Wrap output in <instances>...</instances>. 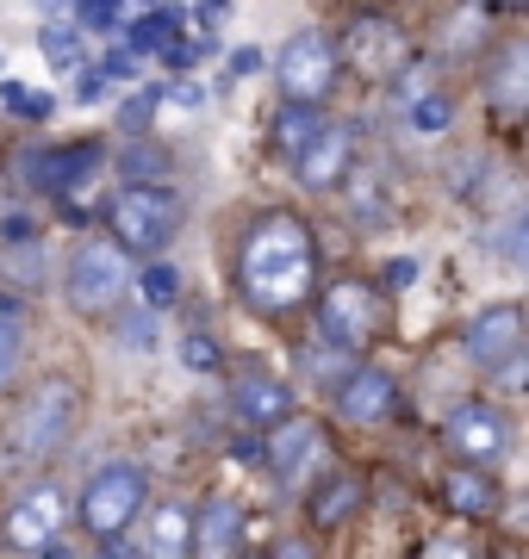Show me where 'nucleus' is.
<instances>
[{
    "label": "nucleus",
    "mask_w": 529,
    "mask_h": 559,
    "mask_svg": "<svg viewBox=\"0 0 529 559\" xmlns=\"http://www.w3.org/2000/svg\"><path fill=\"white\" fill-rule=\"evenodd\" d=\"M318 286V242L299 212H262L237 242V293L249 311L286 318L299 311Z\"/></svg>",
    "instance_id": "1"
},
{
    "label": "nucleus",
    "mask_w": 529,
    "mask_h": 559,
    "mask_svg": "<svg viewBox=\"0 0 529 559\" xmlns=\"http://www.w3.org/2000/svg\"><path fill=\"white\" fill-rule=\"evenodd\" d=\"M75 423H82V385L69 380V373H44L32 385V399L20 404L13 429H7V454L20 460V466H44V460H57L69 448Z\"/></svg>",
    "instance_id": "2"
},
{
    "label": "nucleus",
    "mask_w": 529,
    "mask_h": 559,
    "mask_svg": "<svg viewBox=\"0 0 529 559\" xmlns=\"http://www.w3.org/2000/svg\"><path fill=\"white\" fill-rule=\"evenodd\" d=\"M106 230L125 255H163L181 237V200L163 180H125L106 205Z\"/></svg>",
    "instance_id": "3"
},
{
    "label": "nucleus",
    "mask_w": 529,
    "mask_h": 559,
    "mask_svg": "<svg viewBox=\"0 0 529 559\" xmlns=\"http://www.w3.org/2000/svg\"><path fill=\"white\" fill-rule=\"evenodd\" d=\"M143 503H150V473L138 460H106L101 473L82 485V498H75V528L87 540L125 535L143 516Z\"/></svg>",
    "instance_id": "4"
},
{
    "label": "nucleus",
    "mask_w": 529,
    "mask_h": 559,
    "mask_svg": "<svg viewBox=\"0 0 529 559\" xmlns=\"http://www.w3.org/2000/svg\"><path fill=\"white\" fill-rule=\"evenodd\" d=\"M62 286H69V305H75L82 318H106V311L131 293V255H125L113 237H87V242H75Z\"/></svg>",
    "instance_id": "5"
},
{
    "label": "nucleus",
    "mask_w": 529,
    "mask_h": 559,
    "mask_svg": "<svg viewBox=\"0 0 529 559\" xmlns=\"http://www.w3.org/2000/svg\"><path fill=\"white\" fill-rule=\"evenodd\" d=\"M337 75H343V50L330 32H293L274 57V81H281V100H311L325 106L337 94Z\"/></svg>",
    "instance_id": "6"
},
{
    "label": "nucleus",
    "mask_w": 529,
    "mask_h": 559,
    "mask_svg": "<svg viewBox=\"0 0 529 559\" xmlns=\"http://www.w3.org/2000/svg\"><path fill=\"white\" fill-rule=\"evenodd\" d=\"M101 162H106V143H101V138H82V143H38V150H20L13 175H20V187H32V193H57V200H62V193L87 187Z\"/></svg>",
    "instance_id": "7"
},
{
    "label": "nucleus",
    "mask_w": 529,
    "mask_h": 559,
    "mask_svg": "<svg viewBox=\"0 0 529 559\" xmlns=\"http://www.w3.org/2000/svg\"><path fill=\"white\" fill-rule=\"evenodd\" d=\"M387 330V305L367 280H337L325 299H318V336L337 342V348H355L362 355L367 342Z\"/></svg>",
    "instance_id": "8"
},
{
    "label": "nucleus",
    "mask_w": 529,
    "mask_h": 559,
    "mask_svg": "<svg viewBox=\"0 0 529 559\" xmlns=\"http://www.w3.org/2000/svg\"><path fill=\"white\" fill-rule=\"evenodd\" d=\"M443 441H448V454L461 460V466H498V460L510 454V417L486 399H468L455 417H448Z\"/></svg>",
    "instance_id": "9"
},
{
    "label": "nucleus",
    "mask_w": 529,
    "mask_h": 559,
    "mask_svg": "<svg viewBox=\"0 0 529 559\" xmlns=\"http://www.w3.org/2000/svg\"><path fill=\"white\" fill-rule=\"evenodd\" d=\"M337 50H343V62H355V69H362V75H374V81L399 75V69L411 62V44H405V32H399L392 20H374V13L349 25Z\"/></svg>",
    "instance_id": "10"
},
{
    "label": "nucleus",
    "mask_w": 529,
    "mask_h": 559,
    "mask_svg": "<svg viewBox=\"0 0 529 559\" xmlns=\"http://www.w3.org/2000/svg\"><path fill=\"white\" fill-rule=\"evenodd\" d=\"M349 162H355V131L337 119H325L318 131H311V143L293 156V175H299V187L306 193H330V187H343L349 180Z\"/></svg>",
    "instance_id": "11"
},
{
    "label": "nucleus",
    "mask_w": 529,
    "mask_h": 559,
    "mask_svg": "<svg viewBox=\"0 0 529 559\" xmlns=\"http://www.w3.org/2000/svg\"><path fill=\"white\" fill-rule=\"evenodd\" d=\"M337 411H343L355 429H380V423L399 411V380H392L387 367H349L343 380H337Z\"/></svg>",
    "instance_id": "12"
},
{
    "label": "nucleus",
    "mask_w": 529,
    "mask_h": 559,
    "mask_svg": "<svg viewBox=\"0 0 529 559\" xmlns=\"http://www.w3.org/2000/svg\"><path fill=\"white\" fill-rule=\"evenodd\" d=\"M62 516H69V503H62L57 485L44 479L32 498L13 503V516H7V547H13V554H44V547L57 540Z\"/></svg>",
    "instance_id": "13"
},
{
    "label": "nucleus",
    "mask_w": 529,
    "mask_h": 559,
    "mask_svg": "<svg viewBox=\"0 0 529 559\" xmlns=\"http://www.w3.org/2000/svg\"><path fill=\"white\" fill-rule=\"evenodd\" d=\"M318 454H325V429H318V423L293 417V411H286L281 423H268V466H274L281 485H299Z\"/></svg>",
    "instance_id": "14"
},
{
    "label": "nucleus",
    "mask_w": 529,
    "mask_h": 559,
    "mask_svg": "<svg viewBox=\"0 0 529 559\" xmlns=\"http://www.w3.org/2000/svg\"><path fill=\"white\" fill-rule=\"evenodd\" d=\"M468 355L480 360L486 373L524 355V305H486V311L468 323Z\"/></svg>",
    "instance_id": "15"
},
{
    "label": "nucleus",
    "mask_w": 529,
    "mask_h": 559,
    "mask_svg": "<svg viewBox=\"0 0 529 559\" xmlns=\"http://www.w3.org/2000/svg\"><path fill=\"white\" fill-rule=\"evenodd\" d=\"M486 100L505 112V119H517L529 106V44L524 38H510V44H498L492 50V62H486Z\"/></svg>",
    "instance_id": "16"
},
{
    "label": "nucleus",
    "mask_w": 529,
    "mask_h": 559,
    "mask_svg": "<svg viewBox=\"0 0 529 559\" xmlns=\"http://www.w3.org/2000/svg\"><path fill=\"white\" fill-rule=\"evenodd\" d=\"M231 411L249 423V429H268V423H281L293 411V385L274 380V373H244V380L231 385Z\"/></svg>",
    "instance_id": "17"
},
{
    "label": "nucleus",
    "mask_w": 529,
    "mask_h": 559,
    "mask_svg": "<svg viewBox=\"0 0 529 559\" xmlns=\"http://www.w3.org/2000/svg\"><path fill=\"white\" fill-rule=\"evenodd\" d=\"M244 547V510L231 498H212L193 516V554H205V559H224V554H237Z\"/></svg>",
    "instance_id": "18"
},
{
    "label": "nucleus",
    "mask_w": 529,
    "mask_h": 559,
    "mask_svg": "<svg viewBox=\"0 0 529 559\" xmlns=\"http://www.w3.org/2000/svg\"><path fill=\"white\" fill-rule=\"evenodd\" d=\"M443 498L455 503V516L480 522V516H492V510H498V479H492L486 466H461V473L443 485Z\"/></svg>",
    "instance_id": "19"
},
{
    "label": "nucleus",
    "mask_w": 529,
    "mask_h": 559,
    "mask_svg": "<svg viewBox=\"0 0 529 559\" xmlns=\"http://www.w3.org/2000/svg\"><path fill=\"white\" fill-rule=\"evenodd\" d=\"M143 554H156V559H181V554H193V510H187V503H163V510L150 516Z\"/></svg>",
    "instance_id": "20"
},
{
    "label": "nucleus",
    "mask_w": 529,
    "mask_h": 559,
    "mask_svg": "<svg viewBox=\"0 0 529 559\" xmlns=\"http://www.w3.org/2000/svg\"><path fill=\"white\" fill-rule=\"evenodd\" d=\"M311 522L318 528H337V522H349L355 510H362V479H349V473H325V485L311 491Z\"/></svg>",
    "instance_id": "21"
},
{
    "label": "nucleus",
    "mask_w": 529,
    "mask_h": 559,
    "mask_svg": "<svg viewBox=\"0 0 529 559\" xmlns=\"http://www.w3.org/2000/svg\"><path fill=\"white\" fill-rule=\"evenodd\" d=\"M318 124H325V112H318L311 100H286L281 112H274V150L293 162L311 143V131H318Z\"/></svg>",
    "instance_id": "22"
},
{
    "label": "nucleus",
    "mask_w": 529,
    "mask_h": 559,
    "mask_svg": "<svg viewBox=\"0 0 529 559\" xmlns=\"http://www.w3.org/2000/svg\"><path fill=\"white\" fill-rule=\"evenodd\" d=\"M20 360H25V305L0 293V392L20 380Z\"/></svg>",
    "instance_id": "23"
},
{
    "label": "nucleus",
    "mask_w": 529,
    "mask_h": 559,
    "mask_svg": "<svg viewBox=\"0 0 529 559\" xmlns=\"http://www.w3.org/2000/svg\"><path fill=\"white\" fill-rule=\"evenodd\" d=\"M0 280L7 286H20V293H38L44 286V242L38 237H20L0 249Z\"/></svg>",
    "instance_id": "24"
},
{
    "label": "nucleus",
    "mask_w": 529,
    "mask_h": 559,
    "mask_svg": "<svg viewBox=\"0 0 529 559\" xmlns=\"http://www.w3.org/2000/svg\"><path fill=\"white\" fill-rule=\"evenodd\" d=\"M119 175L125 180H168V150L150 143V131H131L119 150Z\"/></svg>",
    "instance_id": "25"
},
{
    "label": "nucleus",
    "mask_w": 529,
    "mask_h": 559,
    "mask_svg": "<svg viewBox=\"0 0 529 559\" xmlns=\"http://www.w3.org/2000/svg\"><path fill=\"white\" fill-rule=\"evenodd\" d=\"M38 50H44V62H50V69H82V62H87V32H82V25L50 20L38 32Z\"/></svg>",
    "instance_id": "26"
},
{
    "label": "nucleus",
    "mask_w": 529,
    "mask_h": 559,
    "mask_svg": "<svg viewBox=\"0 0 529 559\" xmlns=\"http://www.w3.org/2000/svg\"><path fill=\"white\" fill-rule=\"evenodd\" d=\"M181 32V13L175 7H156V13H143V20H125L119 25V38H125V50H138V57H150L163 38H175Z\"/></svg>",
    "instance_id": "27"
},
{
    "label": "nucleus",
    "mask_w": 529,
    "mask_h": 559,
    "mask_svg": "<svg viewBox=\"0 0 529 559\" xmlns=\"http://www.w3.org/2000/svg\"><path fill=\"white\" fill-rule=\"evenodd\" d=\"M349 367H355V348H337V342H325V336H318L306 355H299V373H306L311 385H325V392L343 380Z\"/></svg>",
    "instance_id": "28"
},
{
    "label": "nucleus",
    "mask_w": 529,
    "mask_h": 559,
    "mask_svg": "<svg viewBox=\"0 0 529 559\" xmlns=\"http://www.w3.org/2000/svg\"><path fill=\"white\" fill-rule=\"evenodd\" d=\"M405 100H411V131L418 138H443L448 119H455V100H448L443 87H411Z\"/></svg>",
    "instance_id": "29"
},
{
    "label": "nucleus",
    "mask_w": 529,
    "mask_h": 559,
    "mask_svg": "<svg viewBox=\"0 0 529 559\" xmlns=\"http://www.w3.org/2000/svg\"><path fill=\"white\" fill-rule=\"evenodd\" d=\"M131 280H138V293H143V305H150V311H163V305L181 299V274H175L168 261H150V267H143V274H131Z\"/></svg>",
    "instance_id": "30"
},
{
    "label": "nucleus",
    "mask_w": 529,
    "mask_h": 559,
    "mask_svg": "<svg viewBox=\"0 0 529 559\" xmlns=\"http://www.w3.org/2000/svg\"><path fill=\"white\" fill-rule=\"evenodd\" d=\"M0 100H7V112H13V119H50V112H57V100H50V94H38V87H25V81H0Z\"/></svg>",
    "instance_id": "31"
},
{
    "label": "nucleus",
    "mask_w": 529,
    "mask_h": 559,
    "mask_svg": "<svg viewBox=\"0 0 529 559\" xmlns=\"http://www.w3.org/2000/svg\"><path fill=\"white\" fill-rule=\"evenodd\" d=\"M82 32H119V7L113 0H69Z\"/></svg>",
    "instance_id": "32"
},
{
    "label": "nucleus",
    "mask_w": 529,
    "mask_h": 559,
    "mask_svg": "<svg viewBox=\"0 0 529 559\" xmlns=\"http://www.w3.org/2000/svg\"><path fill=\"white\" fill-rule=\"evenodd\" d=\"M219 342L212 336H181V367H193V373H219Z\"/></svg>",
    "instance_id": "33"
},
{
    "label": "nucleus",
    "mask_w": 529,
    "mask_h": 559,
    "mask_svg": "<svg viewBox=\"0 0 529 559\" xmlns=\"http://www.w3.org/2000/svg\"><path fill=\"white\" fill-rule=\"evenodd\" d=\"M163 100V87H150V94H138V100L119 106V131L131 138V131H150V106Z\"/></svg>",
    "instance_id": "34"
},
{
    "label": "nucleus",
    "mask_w": 529,
    "mask_h": 559,
    "mask_svg": "<svg viewBox=\"0 0 529 559\" xmlns=\"http://www.w3.org/2000/svg\"><path fill=\"white\" fill-rule=\"evenodd\" d=\"M94 69H101L106 81H138V50H125V44H119V50H106Z\"/></svg>",
    "instance_id": "35"
},
{
    "label": "nucleus",
    "mask_w": 529,
    "mask_h": 559,
    "mask_svg": "<svg viewBox=\"0 0 529 559\" xmlns=\"http://www.w3.org/2000/svg\"><path fill=\"white\" fill-rule=\"evenodd\" d=\"M119 342H125V348H150V342H156V318H150V311L119 318Z\"/></svg>",
    "instance_id": "36"
},
{
    "label": "nucleus",
    "mask_w": 529,
    "mask_h": 559,
    "mask_svg": "<svg viewBox=\"0 0 529 559\" xmlns=\"http://www.w3.org/2000/svg\"><path fill=\"white\" fill-rule=\"evenodd\" d=\"M262 50H249V44H244V50H231V57H224V87H231V81H244V75H256V69H262Z\"/></svg>",
    "instance_id": "37"
},
{
    "label": "nucleus",
    "mask_w": 529,
    "mask_h": 559,
    "mask_svg": "<svg viewBox=\"0 0 529 559\" xmlns=\"http://www.w3.org/2000/svg\"><path fill=\"white\" fill-rule=\"evenodd\" d=\"M94 100H106V75L82 62V75H75V106H94Z\"/></svg>",
    "instance_id": "38"
},
{
    "label": "nucleus",
    "mask_w": 529,
    "mask_h": 559,
    "mask_svg": "<svg viewBox=\"0 0 529 559\" xmlns=\"http://www.w3.org/2000/svg\"><path fill=\"white\" fill-rule=\"evenodd\" d=\"M498 249H505L510 267H524V218H510L505 230H498Z\"/></svg>",
    "instance_id": "39"
},
{
    "label": "nucleus",
    "mask_w": 529,
    "mask_h": 559,
    "mask_svg": "<svg viewBox=\"0 0 529 559\" xmlns=\"http://www.w3.org/2000/svg\"><path fill=\"white\" fill-rule=\"evenodd\" d=\"M387 286H392V293H405V286H418V261H411V255L387 261Z\"/></svg>",
    "instance_id": "40"
},
{
    "label": "nucleus",
    "mask_w": 529,
    "mask_h": 559,
    "mask_svg": "<svg viewBox=\"0 0 529 559\" xmlns=\"http://www.w3.org/2000/svg\"><path fill=\"white\" fill-rule=\"evenodd\" d=\"M163 94H168V100H181L187 112H193V106L205 100V94H200V87H193V81H175V87H163Z\"/></svg>",
    "instance_id": "41"
},
{
    "label": "nucleus",
    "mask_w": 529,
    "mask_h": 559,
    "mask_svg": "<svg viewBox=\"0 0 529 559\" xmlns=\"http://www.w3.org/2000/svg\"><path fill=\"white\" fill-rule=\"evenodd\" d=\"M0 237H7V242H20V237H38V218H7V224H0Z\"/></svg>",
    "instance_id": "42"
},
{
    "label": "nucleus",
    "mask_w": 529,
    "mask_h": 559,
    "mask_svg": "<svg viewBox=\"0 0 529 559\" xmlns=\"http://www.w3.org/2000/svg\"><path fill=\"white\" fill-rule=\"evenodd\" d=\"M231 13V0H200V25H219Z\"/></svg>",
    "instance_id": "43"
},
{
    "label": "nucleus",
    "mask_w": 529,
    "mask_h": 559,
    "mask_svg": "<svg viewBox=\"0 0 529 559\" xmlns=\"http://www.w3.org/2000/svg\"><path fill=\"white\" fill-rule=\"evenodd\" d=\"M38 7H50V13H62V7H69V0H38Z\"/></svg>",
    "instance_id": "44"
},
{
    "label": "nucleus",
    "mask_w": 529,
    "mask_h": 559,
    "mask_svg": "<svg viewBox=\"0 0 529 559\" xmlns=\"http://www.w3.org/2000/svg\"><path fill=\"white\" fill-rule=\"evenodd\" d=\"M113 7H125V0H113Z\"/></svg>",
    "instance_id": "45"
}]
</instances>
